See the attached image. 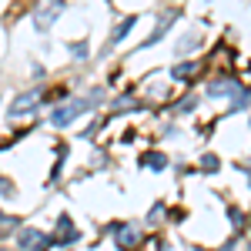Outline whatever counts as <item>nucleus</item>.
Instances as JSON below:
<instances>
[{
  "instance_id": "obj_1",
  "label": "nucleus",
  "mask_w": 251,
  "mask_h": 251,
  "mask_svg": "<svg viewBox=\"0 0 251 251\" xmlns=\"http://www.w3.org/2000/svg\"><path fill=\"white\" fill-rule=\"evenodd\" d=\"M64 14V0H40V7L34 10V30H50V24Z\"/></svg>"
},
{
  "instance_id": "obj_2",
  "label": "nucleus",
  "mask_w": 251,
  "mask_h": 251,
  "mask_svg": "<svg viewBox=\"0 0 251 251\" xmlns=\"http://www.w3.org/2000/svg\"><path fill=\"white\" fill-rule=\"evenodd\" d=\"M91 104L87 100H71V104H64V107H54V114H50V124L54 127H67V124H74V117L80 114V111H87Z\"/></svg>"
},
{
  "instance_id": "obj_3",
  "label": "nucleus",
  "mask_w": 251,
  "mask_h": 251,
  "mask_svg": "<svg viewBox=\"0 0 251 251\" xmlns=\"http://www.w3.org/2000/svg\"><path fill=\"white\" fill-rule=\"evenodd\" d=\"M37 104H40L37 91H24V94H17L14 100H10V117H24L27 111H34Z\"/></svg>"
},
{
  "instance_id": "obj_4",
  "label": "nucleus",
  "mask_w": 251,
  "mask_h": 251,
  "mask_svg": "<svg viewBox=\"0 0 251 251\" xmlns=\"http://www.w3.org/2000/svg\"><path fill=\"white\" fill-rule=\"evenodd\" d=\"M111 234L117 238V245H121V248H131L134 241H141L137 225H114V228H111Z\"/></svg>"
},
{
  "instance_id": "obj_5",
  "label": "nucleus",
  "mask_w": 251,
  "mask_h": 251,
  "mask_svg": "<svg viewBox=\"0 0 251 251\" xmlns=\"http://www.w3.org/2000/svg\"><path fill=\"white\" fill-rule=\"evenodd\" d=\"M174 20H177V10H171V14H168V17H161V20H157V27H154V34H151V37L144 40V47H151V44H157V40L164 37V30H168V27H171Z\"/></svg>"
},
{
  "instance_id": "obj_6",
  "label": "nucleus",
  "mask_w": 251,
  "mask_h": 251,
  "mask_svg": "<svg viewBox=\"0 0 251 251\" xmlns=\"http://www.w3.org/2000/svg\"><path fill=\"white\" fill-rule=\"evenodd\" d=\"M137 20L134 17H124L121 20V24H117V30H114V37H111V44H107V50H111V47H117V44H121V40L127 37V34H131V27H134Z\"/></svg>"
},
{
  "instance_id": "obj_7",
  "label": "nucleus",
  "mask_w": 251,
  "mask_h": 251,
  "mask_svg": "<svg viewBox=\"0 0 251 251\" xmlns=\"http://www.w3.org/2000/svg\"><path fill=\"white\" fill-rule=\"evenodd\" d=\"M20 245H37V248H47V245H50V238L27 228V231H20Z\"/></svg>"
},
{
  "instance_id": "obj_8",
  "label": "nucleus",
  "mask_w": 251,
  "mask_h": 251,
  "mask_svg": "<svg viewBox=\"0 0 251 251\" xmlns=\"http://www.w3.org/2000/svg\"><path fill=\"white\" fill-rule=\"evenodd\" d=\"M198 47H201V37H198V34H188V37L177 44V54H191V50H198Z\"/></svg>"
},
{
  "instance_id": "obj_9",
  "label": "nucleus",
  "mask_w": 251,
  "mask_h": 251,
  "mask_svg": "<svg viewBox=\"0 0 251 251\" xmlns=\"http://www.w3.org/2000/svg\"><path fill=\"white\" fill-rule=\"evenodd\" d=\"M141 164H148V168H154V171H164V168H168V157L164 154H144Z\"/></svg>"
},
{
  "instance_id": "obj_10",
  "label": "nucleus",
  "mask_w": 251,
  "mask_h": 251,
  "mask_svg": "<svg viewBox=\"0 0 251 251\" xmlns=\"http://www.w3.org/2000/svg\"><path fill=\"white\" fill-rule=\"evenodd\" d=\"M194 71H198V67H194V64H181V67H174V71H171V77L184 80V77H191Z\"/></svg>"
},
{
  "instance_id": "obj_11",
  "label": "nucleus",
  "mask_w": 251,
  "mask_h": 251,
  "mask_svg": "<svg viewBox=\"0 0 251 251\" xmlns=\"http://www.w3.org/2000/svg\"><path fill=\"white\" fill-rule=\"evenodd\" d=\"M218 164H221V161H218L214 154H204V157H201V168H208V171H214Z\"/></svg>"
},
{
  "instance_id": "obj_12",
  "label": "nucleus",
  "mask_w": 251,
  "mask_h": 251,
  "mask_svg": "<svg viewBox=\"0 0 251 251\" xmlns=\"http://www.w3.org/2000/svg\"><path fill=\"white\" fill-rule=\"evenodd\" d=\"M191 107H198V97H188V100L181 104V111H191Z\"/></svg>"
},
{
  "instance_id": "obj_13",
  "label": "nucleus",
  "mask_w": 251,
  "mask_h": 251,
  "mask_svg": "<svg viewBox=\"0 0 251 251\" xmlns=\"http://www.w3.org/2000/svg\"><path fill=\"white\" fill-rule=\"evenodd\" d=\"M228 214H231V221H234V228H238V225H241V211H238V208H231V211H228Z\"/></svg>"
},
{
  "instance_id": "obj_14",
  "label": "nucleus",
  "mask_w": 251,
  "mask_h": 251,
  "mask_svg": "<svg viewBox=\"0 0 251 251\" xmlns=\"http://www.w3.org/2000/svg\"><path fill=\"white\" fill-rule=\"evenodd\" d=\"M0 221H3V214H0Z\"/></svg>"
},
{
  "instance_id": "obj_15",
  "label": "nucleus",
  "mask_w": 251,
  "mask_h": 251,
  "mask_svg": "<svg viewBox=\"0 0 251 251\" xmlns=\"http://www.w3.org/2000/svg\"><path fill=\"white\" fill-rule=\"evenodd\" d=\"M248 251H251V245H248Z\"/></svg>"
}]
</instances>
